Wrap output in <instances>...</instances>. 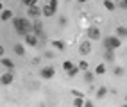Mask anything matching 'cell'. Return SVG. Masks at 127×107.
<instances>
[{
	"mask_svg": "<svg viewBox=\"0 0 127 107\" xmlns=\"http://www.w3.org/2000/svg\"><path fill=\"white\" fill-rule=\"evenodd\" d=\"M13 25H14L16 32H18L20 36H25V34H29V32H32V23L27 18H14L13 16Z\"/></svg>",
	"mask_w": 127,
	"mask_h": 107,
	"instance_id": "cell-1",
	"label": "cell"
},
{
	"mask_svg": "<svg viewBox=\"0 0 127 107\" xmlns=\"http://www.w3.org/2000/svg\"><path fill=\"white\" fill-rule=\"evenodd\" d=\"M104 46L109 48V50H116V48L122 46V39L118 38V36H107L104 39Z\"/></svg>",
	"mask_w": 127,
	"mask_h": 107,
	"instance_id": "cell-2",
	"label": "cell"
},
{
	"mask_svg": "<svg viewBox=\"0 0 127 107\" xmlns=\"http://www.w3.org/2000/svg\"><path fill=\"white\" fill-rule=\"evenodd\" d=\"M32 32H34V34L38 36V39L39 38H45V32H43V23H41L38 18H36V21L32 23Z\"/></svg>",
	"mask_w": 127,
	"mask_h": 107,
	"instance_id": "cell-3",
	"label": "cell"
},
{
	"mask_svg": "<svg viewBox=\"0 0 127 107\" xmlns=\"http://www.w3.org/2000/svg\"><path fill=\"white\" fill-rule=\"evenodd\" d=\"M39 75H41V79H52L54 75H56V68L54 66H45V68H41V71H39Z\"/></svg>",
	"mask_w": 127,
	"mask_h": 107,
	"instance_id": "cell-4",
	"label": "cell"
},
{
	"mask_svg": "<svg viewBox=\"0 0 127 107\" xmlns=\"http://www.w3.org/2000/svg\"><path fill=\"white\" fill-rule=\"evenodd\" d=\"M13 80H14V75H13V71H9L7 70L2 77H0V84L2 86H9V84H13Z\"/></svg>",
	"mask_w": 127,
	"mask_h": 107,
	"instance_id": "cell-5",
	"label": "cell"
},
{
	"mask_svg": "<svg viewBox=\"0 0 127 107\" xmlns=\"http://www.w3.org/2000/svg\"><path fill=\"white\" fill-rule=\"evenodd\" d=\"M23 38H25V43H27L29 46H36L39 43V39H38V36L34 34V32H29V34H25Z\"/></svg>",
	"mask_w": 127,
	"mask_h": 107,
	"instance_id": "cell-6",
	"label": "cell"
},
{
	"mask_svg": "<svg viewBox=\"0 0 127 107\" xmlns=\"http://www.w3.org/2000/svg\"><path fill=\"white\" fill-rule=\"evenodd\" d=\"M27 14L31 16V18H39V16H41V7H38V4L27 7Z\"/></svg>",
	"mask_w": 127,
	"mask_h": 107,
	"instance_id": "cell-7",
	"label": "cell"
},
{
	"mask_svg": "<svg viewBox=\"0 0 127 107\" xmlns=\"http://www.w3.org/2000/svg\"><path fill=\"white\" fill-rule=\"evenodd\" d=\"M79 52H81L82 55H88V54L91 52V39H88V41H82V43L79 45Z\"/></svg>",
	"mask_w": 127,
	"mask_h": 107,
	"instance_id": "cell-8",
	"label": "cell"
},
{
	"mask_svg": "<svg viewBox=\"0 0 127 107\" xmlns=\"http://www.w3.org/2000/svg\"><path fill=\"white\" fill-rule=\"evenodd\" d=\"M86 34H88V39H93V41L100 39V30H98V27H90Z\"/></svg>",
	"mask_w": 127,
	"mask_h": 107,
	"instance_id": "cell-9",
	"label": "cell"
},
{
	"mask_svg": "<svg viewBox=\"0 0 127 107\" xmlns=\"http://www.w3.org/2000/svg\"><path fill=\"white\" fill-rule=\"evenodd\" d=\"M41 14L47 16V18H50V16H54V14H56V9H54V7H50V5L47 4V5L41 7Z\"/></svg>",
	"mask_w": 127,
	"mask_h": 107,
	"instance_id": "cell-10",
	"label": "cell"
},
{
	"mask_svg": "<svg viewBox=\"0 0 127 107\" xmlns=\"http://www.w3.org/2000/svg\"><path fill=\"white\" fill-rule=\"evenodd\" d=\"M50 45H52L54 48H57V50H66V43L61 39H52L50 41Z\"/></svg>",
	"mask_w": 127,
	"mask_h": 107,
	"instance_id": "cell-11",
	"label": "cell"
},
{
	"mask_svg": "<svg viewBox=\"0 0 127 107\" xmlns=\"http://www.w3.org/2000/svg\"><path fill=\"white\" fill-rule=\"evenodd\" d=\"M0 63H2V66L5 68V70H9V71H13V68H14V63L9 59V57H2V61H0Z\"/></svg>",
	"mask_w": 127,
	"mask_h": 107,
	"instance_id": "cell-12",
	"label": "cell"
},
{
	"mask_svg": "<svg viewBox=\"0 0 127 107\" xmlns=\"http://www.w3.org/2000/svg\"><path fill=\"white\" fill-rule=\"evenodd\" d=\"M0 18H2L4 21L13 20V11H9V9H2V11H0Z\"/></svg>",
	"mask_w": 127,
	"mask_h": 107,
	"instance_id": "cell-13",
	"label": "cell"
},
{
	"mask_svg": "<svg viewBox=\"0 0 127 107\" xmlns=\"http://www.w3.org/2000/svg\"><path fill=\"white\" fill-rule=\"evenodd\" d=\"M104 59H106L107 63H115V54H113V50L106 48V52H104Z\"/></svg>",
	"mask_w": 127,
	"mask_h": 107,
	"instance_id": "cell-14",
	"label": "cell"
},
{
	"mask_svg": "<svg viewBox=\"0 0 127 107\" xmlns=\"http://www.w3.org/2000/svg\"><path fill=\"white\" fill-rule=\"evenodd\" d=\"M116 36H118V38H122V39L127 38V27H122V25H120V27H116Z\"/></svg>",
	"mask_w": 127,
	"mask_h": 107,
	"instance_id": "cell-15",
	"label": "cell"
},
{
	"mask_svg": "<svg viewBox=\"0 0 127 107\" xmlns=\"http://www.w3.org/2000/svg\"><path fill=\"white\" fill-rule=\"evenodd\" d=\"M79 71H81V70H79V66H72L68 71H66V75H68V79H73V77L77 75Z\"/></svg>",
	"mask_w": 127,
	"mask_h": 107,
	"instance_id": "cell-16",
	"label": "cell"
},
{
	"mask_svg": "<svg viewBox=\"0 0 127 107\" xmlns=\"http://www.w3.org/2000/svg\"><path fill=\"white\" fill-rule=\"evenodd\" d=\"M106 95H107V87L102 86V87H98V89H97V98H98V100H102Z\"/></svg>",
	"mask_w": 127,
	"mask_h": 107,
	"instance_id": "cell-17",
	"label": "cell"
},
{
	"mask_svg": "<svg viewBox=\"0 0 127 107\" xmlns=\"http://www.w3.org/2000/svg\"><path fill=\"white\" fill-rule=\"evenodd\" d=\"M93 79H95V77H93V71H90V70H86V71H84V80H86L88 84H91V82H93Z\"/></svg>",
	"mask_w": 127,
	"mask_h": 107,
	"instance_id": "cell-18",
	"label": "cell"
},
{
	"mask_svg": "<svg viewBox=\"0 0 127 107\" xmlns=\"http://www.w3.org/2000/svg\"><path fill=\"white\" fill-rule=\"evenodd\" d=\"M104 7H106V9L107 11H115V2H113V0H104Z\"/></svg>",
	"mask_w": 127,
	"mask_h": 107,
	"instance_id": "cell-19",
	"label": "cell"
},
{
	"mask_svg": "<svg viewBox=\"0 0 127 107\" xmlns=\"http://www.w3.org/2000/svg\"><path fill=\"white\" fill-rule=\"evenodd\" d=\"M14 54L16 55H23L25 54V46L23 45H14Z\"/></svg>",
	"mask_w": 127,
	"mask_h": 107,
	"instance_id": "cell-20",
	"label": "cell"
},
{
	"mask_svg": "<svg viewBox=\"0 0 127 107\" xmlns=\"http://www.w3.org/2000/svg\"><path fill=\"white\" fill-rule=\"evenodd\" d=\"M106 73V64H98L95 68V75H104Z\"/></svg>",
	"mask_w": 127,
	"mask_h": 107,
	"instance_id": "cell-21",
	"label": "cell"
},
{
	"mask_svg": "<svg viewBox=\"0 0 127 107\" xmlns=\"http://www.w3.org/2000/svg\"><path fill=\"white\" fill-rule=\"evenodd\" d=\"M73 105H75V107H82V105H84V96H75Z\"/></svg>",
	"mask_w": 127,
	"mask_h": 107,
	"instance_id": "cell-22",
	"label": "cell"
},
{
	"mask_svg": "<svg viewBox=\"0 0 127 107\" xmlns=\"http://www.w3.org/2000/svg\"><path fill=\"white\" fill-rule=\"evenodd\" d=\"M88 68H90V63H88V61H81V63H79V70H81V71H86Z\"/></svg>",
	"mask_w": 127,
	"mask_h": 107,
	"instance_id": "cell-23",
	"label": "cell"
},
{
	"mask_svg": "<svg viewBox=\"0 0 127 107\" xmlns=\"http://www.w3.org/2000/svg\"><path fill=\"white\" fill-rule=\"evenodd\" d=\"M72 66H75V64H73L72 61H64V63H63V70H64V71H68Z\"/></svg>",
	"mask_w": 127,
	"mask_h": 107,
	"instance_id": "cell-24",
	"label": "cell"
},
{
	"mask_svg": "<svg viewBox=\"0 0 127 107\" xmlns=\"http://www.w3.org/2000/svg\"><path fill=\"white\" fill-rule=\"evenodd\" d=\"M22 4H23V5H27V7H31V5H36V4H38V0H22Z\"/></svg>",
	"mask_w": 127,
	"mask_h": 107,
	"instance_id": "cell-25",
	"label": "cell"
},
{
	"mask_svg": "<svg viewBox=\"0 0 127 107\" xmlns=\"http://www.w3.org/2000/svg\"><path fill=\"white\" fill-rule=\"evenodd\" d=\"M59 25H61V27H66V25H68V18L61 16V18H59Z\"/></svg>",
	"mask_w": 127,
	"mask_h": 107,
	"instance_id": "cell-26",
	"label": "cell"
},
{
	"mask_svg": "<svg viewBox=\"0 0 127 107\" xmlns=\"http://www.w3.org/2000/svg\"><path fill=\"white\" fill-rule=\"evenodd\" d=\"M113 71H115V75H124V68H120V66H116Z\"/></svg>",
	"mask_w": 127,
	"mask_h": 107,
	"instance_id": "cell-27",
	"label": "cell"
},
{
	"mask_svg": "<svg viewBox=\"0 0 127 107\" xmlns=\"http://www.w3.org/2000/svg\"><path fill=\"white\" fill-rule=\"evenodd\" d=\"M72 95H73V96H84V93L77 91V89H72Z\"/></svg>",
	"mask_w": 127,
	"mask_h": 107,
	"instance_id": "cell-28",
	"label": "cell"
},
{
	"mask_svg": "<svg viewBox=\"0 0 127 107\" xmlns=\"http://www.w3.org/2000/svg\"><path fill=\"white\" fill-rule=\"evenodd\" d=\"M48 5H50V7H54V9H57V0H50Z\"/></svg>",
	"mask_w": 127,
	"mask_h": 107,
	"instance_id": "cell-29",
	"label": "cell"
},
{
	"mask_svg": "<svg viewBox=\"0 0 127 107\" xmlns=\"http://www.w3.org/2000/svg\"><path fill=\"white\" fill-rule=\"evenodd\" d=\"M45 57L47 59H54V54L52 52H45Z\"/></svg>",
	"mask_w": 127,
	"mask_h": 107,
	"instance_id": "cell-30",
	"label": "cell"
},
{
	"mask_svg": "<svg viewBox=\"0 0 127 107\" xmlns=\"http://www.w3.org/2000/svg\"><path fill=\"white\" fill-rule=\"evenodd\" d=\"M120 7H122V9H127V0H122V2H120Z\"/></svg>",
	"mask_w": 127,
	"mask_h": 107,
	"instance_id": "cell-31",
	"label": "cell"
},
{
	"mask_svg": "<svg viewBox=\"0 0 127 107\" xmlns=\"http://www.w3.org/2000/svg\"><path fill=\"white\" fill-rule=\"evenodd\" d=\"M0 57H4V46L0 45Z\"/></svg>",
	"mask_w": 127,
	"mask_h": 107,
	"instance_id": "cell-32",
	"label": "cell"
},
{
	"mask_svg": "<svg viewBox=\"0 0 127 107\" xmlns=\"http://www.w3.org/2000/svg\"><path fill=\"white\" fill-rule=\"evenodd\" d=\"M79 2H81V4H86V2H90V0H79Z\"/></svg>",
	"mask_w": 127,
	"mask_h": 107,
	"instance_id": "cell-33",
	"label": "cell"
},
{
	"mask_svg": "<svg viewBox=\"0 0 127 107\" xmlns=\"http://www.w3.org/2000/svg\"><path fill=\"white\" fill-rule=\"evenodd\" d=\"M2 9H4V5H2V2H0V11H2Z\"/></svg>",
	"mask_w": 127,
	"mask_h": 107,
	"instance_id": "cell-34",
	"label": "cell"
},
{
	"mask_svg": "<svg viewBox=\"0 0 127 107\" xmlns=\"http://www.w3.org/2000/svg\"><path fill=\"white\" fill-rule=\"evenodd\" d=\"M125 104H127V95H125Z\"/></svg>",
	"mask_w": 127,
	"mask_h": 107,
	"instance_id": "cell-35",
	"label": "cell"
}]
</instances>
